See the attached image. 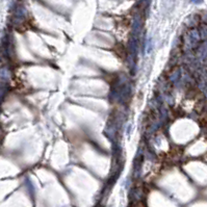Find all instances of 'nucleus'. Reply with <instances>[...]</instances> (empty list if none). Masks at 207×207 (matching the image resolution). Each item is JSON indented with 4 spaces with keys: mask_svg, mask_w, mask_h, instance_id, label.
Masks as SVG:
<instances>
[{
    "mask_svg": "<svg viewBox=\"0 0 207 207\" xmlns=\"http://www.w3.org/2000/svg\"><path fill=\"white\" fill-rule=\"evenodd\" d=\"M191 1L195 2V3H199V2H202V0H191Z\"/></svg>",
    "mask_w": 207,
    "mask_h": 207,
    "instance_id": "obj_1",
    "label": "nucleus"
}]
</instances>
